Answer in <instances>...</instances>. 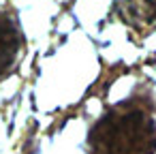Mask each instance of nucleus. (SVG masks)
<instances>
[{"instance_id": "nucleus-1", "label": "nucleus", "mask_w": 156, "mask_h": 154, "mask_svg": "<svg viewBox=\"0 0 156 154\" xmlns=\"http://www.w3.org/2000/svg\"><path fill=\"white\" fill-rule=\"evenodd\" d=\"M90 154H154V107L141 96L111 107L88 135Z\"/></svg>"}, {"instance_id": "nucleus-2", "label": "nucleus", "mask_w": 156, "mask_h": 154, "mask_svg": "<svg viewBox=\"0 0 156 154\" xmlns=\"http://www.w3.org/2000/svg\"><path fill=\"white\" fill-rule=\"evenodd\" d=\"M22 45H24V39L17 22L11 15L0 11V75L9 73L15 66L22 54Z\"/></svg>"}, {"instance_id": "nucleus-3", "label": "nucleus", "mask_w": 156, "mask_h": 154, "mask_svg": "<svg viewBox=\"0 0 156 154\" xmlns=\"http://www.w3.org/2000/svg\"><path fill=\"white\" fill-rule=\"evenodd\" d=\"M118 13L130 28L150 30L156 26V0H118Z\"/></svg>"}]
</instances>
